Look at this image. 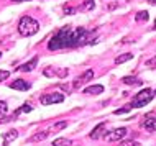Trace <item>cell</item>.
Returning <instances> with one entry per match:
<instances>
[{
    "mask_svg": "<svg viewBox=\"0 0 156 146\" xmlns=\"http://www.w3.org/2000/svg\"><path fill=\"white\" fill-rule=\"evenodd\" d=\"M12 89H15V90H28L31 87L30 82H27V81H23V79H16L15 82H12L10 84Z\"/></svg>",
    "mask_w": 156,
    "mask_h": 146,
    "instance_id": "30bf717a",
    "label": "cell"
},
{
    "mask_svg": "<svg viewBox=\"0 0 156 146\" xmlns=\"http://www.w3.org/2000/svg\"><path fill=\"white\" fill-rule=\"evenodd\" d=\"M148 18H150V13H148V12H145V10H141V12H138V13H136V16H135V22H138V23L148 22Z\"/></svg>",
    "mask_w": 156,
    "mask_h": 146,
    "instance_id": "9a60e30c",
    "label": "cell"
},
{
    "mask_svg": "<svg viewBox=\"0 0 156 146\" xmlns=\"http://www.w3.org/2000/svg\"><path fill=\"white\" fill-rule=\"evenodd\" d=\"M130 59H133V54H132V53H125V54H122V56L117 57V59H115V64H123V62L130 61Z\"/></svg>",
    "mask_w": 156,
    "mask_h": 146,
    "instance_id": "e0dca14e",
    "label": "cell"
},
{
    "mask_svg": "<svg viewBox=\"0 0 156 146\" xmlns=\"http://www.w3.org/2000/svg\"><path fill=\"white\" fill-rule=\"evenodd\" d=\"M94 77V69H86L84 72L79 76L77 79L74 81V84H73V87L74 89H77V87H81L84 82H87V81H90V79Z\"/></svg>",
    "mask_w": 156,
    "mask_h": 146,
    "instance_id": "8992f818",
    "label": "cell"
},
{
    "mask_svg": "<svg viewBox=\"0 0 156 146\" xmlns=\"http://www.w3.org/2000/svg\"><path fill=\"white\" fill-rule=\"evenodd\" d=\"M38 30H40V23L35 18H31V16H22V20L18 23V33L22 36H33L38 33Z\"/></svg>",
    "mask_w": 156,
    "mask_h": 146,
    "instance_id": "7a4b0ae2",
    "label": "cell"
},
{
    "mask_svg": "<svg viewBox=\"0 0 156 146\" xmlns=\"http://www.w3.org/2000/svg\"><path fill=\"white\" fill-rule=\"evenodd\" d=\"M48 138V131H41V133H36L30 138V143H36V141H43Z\"/></svg>",
    "mask_w": 156,
    "mask_h": 146,
    "instance_id": "2e32d148",
    "label": "cell"
},
{
    "mask_svg": "<svg viewBox=\"0 0 156 146\" xmlns=\"http://www.w3.org/2000/svg\"><path fill=\"white\" fill-rule=\"evenodd\" d=\"M94 7H95L94 0H82V3H81L77 8H76V12H77V10H81V12H89V10H92Z\"/></svg>",
    "mask_w": 156,
    "mask_h": 146,
    "instance_id": "4fadbf2b",
    "label": "cell"
},
{
    "mask_svg": "<svg viewBox=\"0 0 156 146\" xmlns=\"http://www.w3.org/2000/svg\"><path fill=\"white\" fill-rule=\"evenodd\" d=\"M150 2H151V3H153V5H156V0H150Z\"/></svg>",
    "mask_w": 156,
    "mask_h": 146,
    "instance_id": "83f0119b",
    "label": "cell"
},
{
    "mask_svg": "<svg viewBox=\"0 0 156 146\" xmlns=\"http://www.w3.org/2000/svg\"><path fill=\"white\" fill-rule=\"evenodd\" d=\"M33 110V107L30 105V103H25V105L22 107V112H31Z\"/></svg>",
    "mask_w": 156,
    "mask_h": 146,
    "instance_id": "4316f807",
    "label": "cell"
},
{
    "mask_svg": "<svg viewBox=\"0 0 156 146\" xmlns=\"http://www.w3.org/2000/svg\"><path fill=\"white\" fill-rule=\"evenodd\" d=\"M145 64H146V68H154V66H156V56H153L151 59H148Z\"/></svg>",
    "mask_w": 156,
    "mask_h": 146,
    "instance_id": "7402d4cb",
    "label": "cell"
},
{
    "mask_svg": "<svg viewBox=\"0 0 156 146\" xmlns=\"http://www.w3.org/2000/svg\"><path fill=\"white\" fill-rule=\"evenodd\" d=\"M154 30H156V20H154Z\"/></svg>",
    "mask_w": 156,
    "mask_h": 146,
    "instance_id": "f546056e",
    "label": "cell"
},
{
    "mask_svg": "<svg viewBox=\"0 0 156 146\" xmlns=\"http://www.w3.org/2000/svg\"><path fill=\"white\" fill-rule=\"evenodd\" d=\"M66 127H67V122H58V123H54V125H51V127H49L48 133H58V131L64 130Z\"/></svg>",
    "mask_w": 156,
    "mask_h": 146,
    "instance_id": "5bb4252c",
    "label": "cell"
},
{
    "mask_svg": "<svg viewBox=\"0 0 156 146\" xmlns=\"http://www.w3.org/2000/svg\"><path fill=\"white\" fill-rule=\"evenodd\" d=\"M122 146H141L140 143H136V141H123Z\"/></svg>",
    "mask_w": 156,
    "mask_h": 146,
    "instance_id": "d4e9b609",
    "label": "cell"
},
{
    "mask_svg": "<svg viewBox=\"0 0 156 146\" xmlns=\"http://www.w3.org/2000/svg\"><path fill=\"white\" fill-rule=\"evenodd\" d=\"M15 2H27V0H15Z\"/></svg>",
    "mask_w": 156,
    "mask_h": 146,
    "instance_id": "f1b7e54d",
    "label": "cell"
},
{
    "mask_svg": "<svg viewBox=\"0 0 156 146\" xmlns=\"http://www.w3.org/2000/svg\"><path fill=\"white\" fill-rule=\"evenodd\" d=\"M56 76H59V77H66V76H67V71H66V69H59V71H56Z\"/></svg>",
    "mask_w": 156,
    "mask_h": 146,
    "instance_id": "484cf974",
    "label": "cell"
},
{
    "mask_svg": "<svg viewBox=\"0 0 156 146\" xmlns=\"http://www.w3.org/2000/svg\"><path fill=\"white\" fill-rule=\"evenodd\" d=\"M122 82L126 84V85H141V81L140 79H135V77H123Z\"/></svg>",
    "mask_w": 156,
    "mask_h": 146,
    "instance_id": "ac0fdd59",
    "label": "cell"
},
{
    "mask_svg": "<svg viewBox=\"0 0 156 146\" xmlns=\"http://www.w3.org/2000/svg\"><path fill=\"white\" fill-rule=\"evenodd\" d=\"M126 133H128V130L123 128V127H122V128H115V130H112L107 136H105V140L110 141V143H113V141H120V140H123L126 136Z\"/></svg>",
    "mask_w": 156,
    "mask_h": 146,
    "instance_id": "5b68a950",
    "label": "cell"
},
{
    "mask_svg": "<svg viewBox=\"0 0 156 146\" xmlns=\"http://www.w3.org/2000/svg\"><path fill=\"white\" fill-rule=\"evenodd\" d=\"M18 138V131L16 130H10V131H7L5 135H3V146H8L12 143L13 140Z\"/></svg>",
    "mask_w": 156,
    "mask_h": 146,
    "instance_id": "8fae6325",
    "label": "cell"
},
{
    "mask_svg": "<svg viewBox=\"0 0 156 146\" xmlns=\"http://www.w3.org/2000/svg\"><path fill=\"white\" fill-rule=\"evenodd\" d=\"M153 90L151 89H143V90H140L136 95H135V99L132 100V108H138V107H145L146 103H150L151 100H153Z\"/></svg>",
    "mask_w": 156,
    "mask_h": 146,
    "instance_id": "3957f363",
    "label": "cell"
},
{
    "mask_svg": "<svg viewBox=\"0 0 156 146\" xmlns=\"http://www.w3.org/2000/svg\"><path fill=\"white\" fill-rule=\"evenodd\" d=\"M97 33L89 31L86 28H73V26H62L51 36L48 43L49 51H59V49L77 48L84 44H90L92 40H95Z\"/></svg>",
    "mask_w": 156,
    "mask_h": 146,
    "instance_id": "6da1fadb",
    "label": "cell"
},
{
    "mask_svg": "<svg viewBox=\"0 0 156 146\" xmlns=\"http://www.w3.org/2000/svg\"><path fill=\"white\" fill-rule=\"evenodd\" d=\"M71 144H73V141L67 138H58L53 141V146H71Z\"/></svg>",
    "mask_w": 156,
    "mask_h": 146,
    "instance_id": "d6986e66",
    "label": "cell"
},
{
    "mask_svg": "<svg viewBox=\"0 0 156 146\" xmlns=\"http://www.w3.org/2000/svg\"><path fill=\"white\" fill-rule=\"evenodd\" d=\"M130 110H132V105H125V107H122L120 110H115L113 113H115V115H120V113H128Z\"/></svg>",
    "mask_w": 156,
    "mask_h": 146,
    "instance_id": "ffe728a7",
    "label": "cell"
},
{
    "mask_svg": "<svg viewBox=\"0 0 156 146\" xmlns=\"http://www.w3.org/2000/svg\"><path fill=\"white\" fill-rule=\"evenodd\" d=\"M154 94H156V90H154Z\"/></svg>",
    "mask_w": 156,
    "mask_h": 146,
    "instance_id": "1f68e13d",
    "label": "cell"
},
{
    "mask_svg": "<svg viewBox=\"0 0 156 146\" xmlns=\"http://www.w3.org/2000/svg\"><path fill=\"white\" fill-rule=\"evenodd\" d=\"M105 128H107V123H105V122L99 123V125H97V127L94 128V130L90 131V138H92V140H99L100 136H102L104 133H105Z\"/></svg>",
    "mask_w": 156,
    "mask_h": 146,
    "instance_id": "ba28073f",
    "label": "cell"
},
{
    "mask_svg": "<svg viewBox=\"0 0 156 146\" xmlns=\"http://www.w3.org/2000/svg\"><path fill=\"white\" fill-rule=\"evenodd\" d=\"M7 110H8V107H7V103H5V102H2V100H0V115H3V113H7Z\"/></svg>",
    "mask_w": 156,
    "mask_h": 146,
    "instance_id": "603a6c76",
    "label": "cell"
},
{
    "mask_svg": "<svg viewBox=\"0 0 156 146\" xmlns=\"http://www.w3.org/2000/svg\"><path fill=\"white\" fill-rule=\"evenodd\" d=\"M0 56H2V53H0Z\"/></svg>",
    "mask_w": 156,
    "mask_h": 146,
    "instance_id": "4dcf8cb0",
    "label": "cell"
},
{
    "mask_svg": "<svg viewBox=\"0 0 156 146\" xmlns=\"http://www.w3.org/2000/svg\"><path fill=\"white\" fill-rule=\"evenodd\" d=\"M8 76H10V72H8V71H0V82L5 81Z\"/></svg>",
    "mask_w": 156,
    "mask_h": 146,
    "instance_id": "cb8c5ba5",
    "label": "cell"
},
{
    "mask_svg": "<svg viewBox=\"0 0 156 146\" xmlns=\"http://www.w3.org/2000/svg\"><path fill=\"white\" fill-rule=\"evenodd\" d=\"M40 102H41V105H51V103H61V102H64V95L59 94V92H54V94H44V95H41Z\"/></svg>",
    "mask_w": 156,
    "mask_h": 146,
    "instance_id": "277c9868",
    "label": "cell"
},
{
    "mask_svg": "<svg viewBox=\"0 0 156 146\" xmlns=\"http://www.w3.org/2000/svg\"><path fill=\"white\" fill-rule=\"evenodd\" d=\"M43 74H44L46 77H54V76H56V71H53L51 68H46V69L43 71Z\"/></svg>",
    "mask_w": 156,
    "mask_h": 146,
    "instance_id": "44dd1931",
    "label": "cell"
},
{
    "mask_svg": "<svg viewBox=\"0 0 156 146\" xmlns=\"http://www.w3.org/2000/svg\"><path fill=\"white\" fill-rule=\"evenodd\" d=\"M36 64H38V57L35 56V57H31V59L28 61V62L22 64L18 69H16V71H22V72H30V71H33V69L36 68Z\"/></svg>",
    "mask_w": 156,
    "mask_h": 146,
    "instance_id": "9c48e42d",
    "label": "cell"
},
{
    "mask_svg": "<svg viewBox=\"0 0 156 146\" xmlns=\"http://www.w3.org/2000/svg\"><path fill=\"white\" fill-rule=\"evenodd\" d=\"M102 92H104V85H90L84 89V94H87V95H99Z\"/></svg>",
    "mask_w": 156,
    "mask_h": 146,
    "instance_id": "7c38bea8",
    "label": "cell"
},
{
    "mask_svg": "<svg viewBox=\"0 0 156 146\" xmlns=\"http://www.w3.org/2000/svg\"><path fill=\"white\" fill-rule=\"evenodd\" d=\"M143 127H145L148 131H156V113H153V112H151V113L146 115Z\"/></svg>",
    "mask_w": 156,
    "mask_h": 146,
    "instance_id": "52a82bcc",
    "label": "cell"
}]
</instances>
